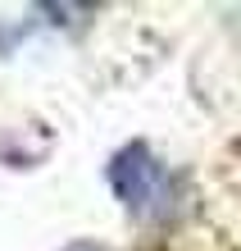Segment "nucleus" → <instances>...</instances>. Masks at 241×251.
<instances>
[{"mask_svg":"<svg viewBox=\"0 0 241 251\" xmlns=\"http://www.w3.org/2000/svg\"><path fill=\"white\" fill-rule=\"evenodd\" d=\"M110 187L128 210H150L164 192V169L141 142H132L110 160Z\"/></svg>","mask_w":241,"mask_h":251,"instance_id":"1","label":"nucleus"}]
</instances>
